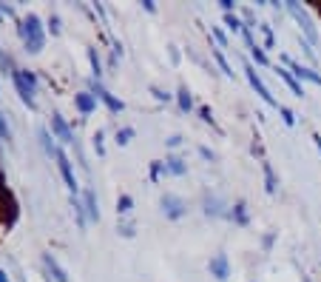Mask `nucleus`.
Wrapping results in <instances>:
<instances>
[{"label":"nucleus","instance_id":"obj_9","mask_svg":"<svg viewBox=\"0 0 321 282\" xmlns=\"http://www.w3.org/2000/svg\"><path fill=\"white\" fill-rule=\"evenodd\" d=\"M51 134H54V137H57L60 143H65V145H72V143H74V131H72V126L65 123L63 114H57V111L51 114Z\"/></svg>","mask_w":321,"mask_h":282},{"label":"nucleus","instance_id":"obj_6","mask_svg":"<svg viewBox=\"0 0 321 282\" xmlns=\"http://www.w3.org/2000/svg\"><path fill=\"white\" fill-rule=\"evenodd\" d=\"M281 60H284V66H290V72L296 80H310V83H315V86H321V74L315 72V69H310V66H301L296 63V60L290 57V54H281Z\"/></svg>","mask_w":321,"mask_h":282},{"label":"nucleus","instance_id":"obj_18","mask_svg":"<svg viewBox=\"0 0 321 282\" xmlns=\"http://www.w3.org/2000/svg\"><path fill=\"white\" fill-rule=\"evenodd\" d=\"M228 217L233 220L236 225H247L250 223V217H247V203H244V200H239V203L233 205V211H228Z\"/></svg>","mask_w":321,"mask_h":282},{"label":"nucleus","instance_id":"obj_29","mask_svg":"<svg viewBox=\"0 0 321 282\" xmlns=\"http://www.w3.org/2000/svg\"><path fill=\"white\" fill-rule=\"evenodd\" d=\"M250 57L256 60V66H270V60H267V54H264V49H262L259 43L250 49Z\"/></svg>","mask_w":321,"mask_h":282},{"label":"nucleus","instance_id":"obj_12","mask_svg":"<svg viewBox=\"0 0 321 282\" xmlns=\"http://www.w3.org/2000/svg\"><path fill=\"white\" fill-rule=\"evenodd\" d=\"M74 106H77L80 114H91L97 109V97L91 91H80V94H74Z\"/></svg>","mask_w":321,"mask_h":282},{"label":"nucleus","instance_id":"obj_19","mask_svg":"<svg viewBox=\"0 0 321 282\" xmlns=\"http://www.w3.org/2000/svg\"><path fill=\"white\" fill-rule=\"evenodd\" d=\"M176 106H179V111H182V114L193 111V97H191V91H188V86H179V91H176Z\"/></svg>","mask_w":321,"mask_h":282},{"label":"nucleus","instance_id":"obj_10","mask_svg":"<svg viewBox=\"0 0 321 282\" xmlns=\"http://www.w3.org/2000/svg\"><path fill=\"white\" fill-rule=\"evenodd\" d=\"M57 166H60V174H63V180H65V188H68L72 194H77V177H74L72 160L63 154V148H60V154H57Z\"/></svg>","mask_w":321,"mask_h":282},{"label":"nucleus","instance_id":"obj_7","mask_svg":"<svg viewBox=\"0 0 321 282\" xmlns=\"http://www.w3.org/2000/svg\"><path fill=\"white\" fill-rule=\"evenodd\" d=\"M12 83H15L17 94H20V100L26 103L31 111H34V109H37V100H34V91H37V88H31L29 83L23 80V72H20V69H15V72H12Z\"/></svg>","mask_w":321,"mask_h":282},{"label":"nucleus","instance_id":"obj_23","mask_svg":"<svg viewBox=\"0 0 321 282\" xmlns=\"http://www.w3.org/2000/svg\"><path fill=\"white\" fill-rule=\"evenodd\" d=\"M88 63H91V69H94V80H100L102 77V60H100V54H97V49H88Z\"/></svg>","mask_w":321,"mask_h":282},{"label":"nucleus","instance_id":"obj_25","mask_svg":"<svg viewBox=\"0 0 321 282\" xmlns=\"http://www.w3.org/2000/svg\"><path fill=\"white\" fill-rule=\"evenodd\" d=\"M225 26H228L233 35H236V32H244V20L239 15H225Z\"/></svg>","mask_w":321,"mask_h":282},{"label":"nucleus","instance_id":"obj_34","mask_svg":"<svg viewBox=\"0 0 321 282\" xmlns=\"http://www.w3.org/2000/svg\"><path fill=\"white\" fill-rule=\"evenodd\" d=\"M278 114H281V120H284L287 126H296V114H293L287 106H278Z\"/></svg>","mask_w":321,"mask_h":282},{"label":"nucleus","instance_id":"obj_39","mask_svg":"<svg viewBox=\"0 0 321 282\" xmlns=\"http://www.w3.org/2000/svg\"><path fill=\"white\" fill-rule=\"evenodd\" d=\"M165 143H168V148H179V145H182V137H179V134H173V137H168Z\"/></svg>","mask_w":321,"mask_h":282},{"label":"nucleus","instance_id":"obj_8","mask_svg":"<svg viewBox=\"0 0 321 282\" xmlns=\"http://www.w3.org/2000/svg\"><path fill=\"white\" fill-rule=\"evenodd\" d=\"M207 271H210V276L219 282H228L230 279V262H228V254H216V257H210V262H207Z\"/></svg>","mask_w":321,"mask_h":282},{"label":"nucleus","instance_id":"obj_11","mask_svg":"<svg viewBox=\"0 0 321 282\" xmlns=\"http://www.w3.org/2000/svg\"><path fill=\"white\" fill-rule=\"evenodd\" d=\"M43 265H46V271L51 274V279H54V282H68V274H65L63 265H60L51 254H43Z\"/></svg>","mask_w":321,"mask_h":282},{"label":"nucleus","instance_id":"obj_3","mask_svg":"<svg viewBox=\"0 0 321 282\" xmlns=\"http://www.w3.org/2000/svg\"><path fill=\"white\" fill-rule=\"evenodd\" d=\"M88 91H91L94 97H97V100H102V103H105L111 114H120V111L125 109V103H122V100H117V97H114L111 91H108L105 86H102L100 80H88Z\"/></svg>","mask_w":321,"mask_h":282},{"label":"nucleus","instance_id":"obj_20","mask_svg":"<svg viewBox=\"0 0 321 282\" xmlns=\"http://www.w3.org/2000/svg\"><path fill=\"white\" fill-rule=\"evenodd\" d=\"M262 171H264V188H267V194H276V174H273V166L267 160H262Z\"/></svg>","mask_w":321,"mask_h":282},{"label":"nucleus","instance_id":"obj_35","mask_svg":"<svg viewBox=\"0 0 321 282\" xmlns=\"http://www.w3.org/2000/svg\"><path fill=\"white\" fill-rule=\"evenodd\" d=\"M117 231H120L122 237H134L136 228H134V223H120V225H117Z\"/></svg>","mask_w":321,"mask_h":282},{"label":"nucleus","instance_id":"obj_47","mask_svg":"<svg viewBox=\"0 0 321 282\" xmlns=\"http://www.w3.org/2000/svg\"><path fill=\"white\" fill-rule=\"evenodd\" d=\"M0 57H3V51H0Z\"/></svg>","mask_w":321,"mask_h":282},{"label":"nucleus","instance_id":"obj_37","mask_svg":"<svg viewBox=\"0 0 321 282\" xmlns=\"http://www.w3.org/2000/svg\"><path fill=\"white\" fill-rule=\"evenodd\" d=\"M94 148H97V154H100V157L105 154V145H102V134H100V131L94 134Z\"/></svg>","mask_w":321,"mask_h":282},{"label":"nucleus","instance_id":"obj_40","mask_svg":"<svg viewBox=\"0 0 321 282\" xmlns=\"http://www.w3.org/2000/svg\"><path fill=\"white\" fill-rule=\"evenodd\" d=\"M301 49H304V54H307V57H310V60L315 63V51L310 49V43H307V40H301Z\"/></svg>","mask_w":321,"mask_h":282},{"label":"nucleus","instance_id":"obj_38","mask_svg":"<svg viewBox=\"0 0 321 282\" xmlns=\"http://www.w3.org/2000/svg\"><path fill=\"white\" fill-rule=\"evenodd\" d=\"M199 157H205L207 163H213V160H216V154L210 151V148H207V145H199Z\"/></svg>","mask_w":321,"mask_h":282},{"label":"nucleus","instance_id":"obj_49","mask_svg":"<svg viewBox=\"0 0 321 282\" xmlns=\"http://www.w3.org/2000/svg\"><path fill=\"white\" fill-rule=\"evenodd\" d=\"M0 20H3V17H0Z\"/></svg>","mask_w":321,"mask_h":282},{"label":"nucleus","instance_id":"obj_26","mask_svg":"<svg viewBox=\"0 0 321 282\" xmlns=\"http://www.w3.org/2000/svg\"><path fill=\"white\" fill-rule=\"evenodd\" d=\"M259 29H262V35H264V49H273V46H276V35H273V26H270V23H262Z\"/></svg>","mask_w":321,"mask_h":282},{"label":"nucleus","instance_id":"obj_15","mask_svg":"<svg viewBox=\"0 0 321 282\" xmlns=\"http://www.w3.org/2000/svg\"><path fill=\"white\" fill-rule=\"evenodd\" d=\"M273 72H276L278 77L284 80V83H287V88H290V91L296 94V97H304V88H301V83H299V80L293 77V72H287V69H281V66H276Z\"/></svg>","mask_w":321,"mask_h":282},{"label":"nucleus","instance_id":"obj_45","mask_svg":"<svg viewBox=\"0 0 321 282\" xmlns=\"http://www.w3.org/2000/svg\"><path fill=\"white\" fill-rule=\"evenodd\" d=\"M313 140H315V148H318V154H321V134H313Z\"/></svg>","mask_w":321,"mask_h":282},{"label":"nucleus","instance_id":"obj_24","mask_svg":"<svg viewBox=\"0 0 321 282\" xmlns=\"http://www.w3.org/2000/svg\"><path fill=\"white\" fill-rule=\"evenodd\" d=\"M162 174H168V168H165V160H151V182H159V177Z\"/></svg>","mask_w":321,"mask_h":282},{"label":"nucleus","instance_id":"obj_2","mask_svg":"<svg viewBox=\"0 0 321 282\" xmlns=\"http://www.w3.org/2000/svg\"><path fill=\"white\" fill-rule=\"evenodd\" d=\"M244 77H247L250 88H253V91H256L259 97H262V100L267 103V106H273V109H278V100H276V97H273V94H270V88L264 86V80L259 77V72H256V69H253V66H250V63H244Z\"/></svg>","mask_w":321,"mask_h":282},{"label":"nucleus","instance_id":"obj_42","mask_svg":"<svg viewBox=\"0 0 321 282\" xmlns=\"http://www.w3.org/2000/svg\"><path fill=\"white\" fill-rule=\"evenodd\" d=\"M213 37L219 40V46H228V37H225V32H222V29H213Z\"/></svg>","mask_w":321,"mask_h":282},{"label":"nucleus","instance_id":"obj_4","mask_svg":"<svg viewBox=\"0 0 321 282\" xmlns=\"http://www.w3.org/2000/svg\"><path fill=\"white\" fill-rule=\"evenodd\" d=\"M159 208H162V214L168 220H182L188 214V203L182 200V197H176V194H162Z\"/></svg>","mask_w":321,"mask_h":282},{"label":"nucleus","instance_id":"obj_5","mask_svg":"<svg viewBox=\"0 0 321 282\" xmlns=\"http://www.w3.org/2000/svg\"><path fill=\"white\" fill-rule=\"evenodd\" d=\"M287 12H290V15L299 20V26L304 29L307 43H315V40H318V35H315V26H313V20H310V15H307V12L299 6V3H287Z\"/></svg>","mask_w":321,"mask_h":282},{"label":"nucleus","instance_id":"obj_33","mask_svg":"<svg viewBox=\"0 0 321 282\" xmlns=\"http://www.w3.org/2000/svg\"><path fill=\"white\" fill-rule=\"evenodd\" d=\"M151 94H154V97H157L159 103H168V100L173 97V94H168L165 88H159V86H151Z\"/></svg>","mask_w":321,"mask_h":282},{"label":"nucleus","instance_id":"obj_41","mask_svg":"<svg viewBox=\"0 0 321 282\" xmlns=\"http://www.w3.org/2000/svg\"><path fill=\"white\" fill-rule=\"evenodd\" d=\"M3 15H6V17H15V9L6 6V3H0V17H3Z\"/></svg>","mask_w":321,"mask_h":282},{"label":"nucleus","instance_id":"obj_32","mask_svg":"<svg viewBox=\"0 0 321 282\" xmlns=\"http://www.w3.org/2000/svg\"><path fill=\"white\" fill-rule=\"evenodd\" d=\"M199 117H202V123H207V126H213V129H216V120H213V111L207 109V106H199Z\"/></svg>","mask_w":321,"mask_h":282},{"label":"nucleus","instance_id":"obj_27","mask_svg":"<svg viewBox=\"0 0 321 282\" xmlns=\"http://www.w3.org/2000/svg\"><path fill=\"white\" fill-rule=\"evenodd\" d=\"M213 57H216V63H219V69L225 74H228V77H233V69H230V63H228V57H225V54H222V49H213Z\"/></svg>","mask_w":321,"mask_h":282},{"label":"nucleus","instance_id":"obj_28","mask_svg":"<svg viewBox=\"0 0 321 282\" xmlns=\"http://www.w3.org/2000/svg\"><path fill=\"white\" fill-rule=\"evenodd\" d=\"M134 134H136V131L131 129V126H125V129H120V131H117V145H128L131 140H134Z\"/></svg>","mask_w":321,"mask_h":282},{"label":"nucleus","instance_id":"obj_17","mask_svg":"<svg viewBox=\"0 0 321 282\" xmlns=\"http://www.w3.org/2000/svg\"><path fill=\"white\" fill-rule=\"evenodd\" d=\"M165 168H168V174H173V177H185L188 174V163L182 157H176V154H171V157L165 160Z\"/></svg>","mask_w":321,"mask_h":282},{"label":"nucleus","instance_id":"obj_31","mask_svg":"<svg viewBox=\"0 0 321 282\" xmlns=\"http://www.w3.org/2000/svg\"><path fill=\"white\" fill-rule=\"evenodd\" d=\"M0 140H6V143H12V129H9L6 123V114L0 111Z\"/></svg>","mask_w":321,"mask_h":282},{"label":"nucleus","instance_id":"obj_44","mask_svg":"<svg viewBox=\"0 0 321 282\" xmlns=\"http://www.w3.org/2000/svg\"><path fill=\"white\" fill-rule=\"evenodd\" d=\"M250 151L256 154V157H262V160H264V151H262V143H253V145H250Z\"/></svg>","mask_w":321,"mask_h":282},{"label":"nucleus","instance_id":"obj_22","mask_svg":"<svg viewBox=\"0 0 321 282\" xmlns=\"http://www.w3.org/2000/svg\"><path fill=\"white\" fill-rule=\"evenodd\" d=\"M131 208H134V197L131 194H120L117 197V214H120V217L131 214Z\"/></svg>","mask_w":321,"mask_h":282},{"label":"nucleus","instance_id":"obj_14","mask_svg":"<svg viewBox=\"0 0 321 282\" xmlns=\"http://www.w3.org/2000/svg\"><path fill=\"white\" fill-rule=\"evenodd\" d=\"M37 137H40V145L46 148V154L57 160V154H60V145L54 143L57 137H54V134H49V129H40V131H37Z\"/></svg>","mask_w":321,"mask_h":282},{"label":"nucleus","instance_id":"obj_48","mask_svg":"<svg viewBox=\"0 0 321 282\" xmlns=\"http://www.w3.org/2000/svg\"><path fill=\"white\" fill-rule=\"evenodd\" d=\"M46 282H51V279H46Z\"/></svg>","mask_w":321,"mask_h":282},{"label":"nucleus","instance_id":"obj_1","mask_svg":"<svg viewBox=\"0 0 321 282\" xmlns=\"http://www.w3.org/2000/svg\"><path fill=\"white\" fill-rule=\"evenodd\" d=\"M17 35L23 37V46L29 54H40L43 51V43H46V35H43V26H40V17L37 15H26L17 26Z\"/></svg>","mask_w":321,"mask_h":282},{"label":"nucleus","instance_id":"obj_13","mask_svg":"<svg viewBox=\"0 0 321 282\" xmlns=\"http://www.w3.org/2000/svg\"><path fill=\"white\" fill-rule=\"evenodd\" d=\"M202 211H205L207 217H228L225 203H222L219 197H205V200H202Z\"/></svg>","mask_w":321,"mask_h":282},{"label":"nucleus","instance_id":"obj_30","mask_svg":"<svg viewBox=\"0 0 321 282\" xmlns=\"http://www.w3.org/2000/svg\"><path fill=\"white\" fill-rule=\"evenodd\" d=\"M46 29H49L51 35H60V32H63V20H60L57 15H49V20H46Z\"/></svg>","mask_w":321,"mask_h":282},{"label":"nucleus","instance_id":"obj_21","mask_svg":"<svg viewBox=\"0 0 321 282\" xmlns=\"http://www.w3.org/2000/svg\"><path fill=\"white\" fill-rule=\"evenodd\" d=\"M72 205H74V217H77V225H80V228H86L88 214H86V205L80 203V197H77V194H72Z\"/></svg>","mask_w":321,"mask_h":282},{"label":"nucleus","instance_id":"obj_16","mask_svg":"<svg viewBox=\"0 0 321 282\" xmlns=\"http://www.w3.org/2000/svg\"><path fill=\"white\" fill-rule=\"evenodd\" d=\"M83 205H86V214L91 223H100V208H97V197H94V191L88 188L86 194H83Z\"/></svg>","mask_w":321,"mask_h":282},{"label":"nucleus","instance_id":"obj_43","mask_svg":"<svg viewBox=\"0 0 321 282\" xmlns=\"http://www.w3.org/2000/svg\"><path fill=\"white\" fill-rule=\"evenodd\" d=\"M142 9L154 15V12H157V3H154V0H142Z\"/></svg>","mask_w":321,"mask_h":282},{"label":"nucleus","instance_id":"obj_46","mask_svg":"<svg viewBox=\"0 0 321 282\" xmlns=\"http://www.w3.org/2000/svg\"><path fill=\"white\" fill-rule=\"evenodd\" d=\"M0 282H9V276H6V271L0 268Z\"/></svg>","mask_w":321,"mask_h":282},{"label":"nucleus","instance_id":"obj_36","mask_svg":"<svg viewBox=\"0 0 321 282\" xmlns=\"http://www.w3.org/2000/svg\"><path fill=\"white\" fill-rule=\"evenodd\" d=\"M23 72V80H26V83H29L31 88H37V74L34 72H29V69H20Z\"/></svg>","mask_w":321,"mask_h":282}]
</instances>
